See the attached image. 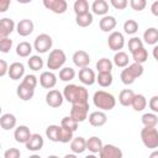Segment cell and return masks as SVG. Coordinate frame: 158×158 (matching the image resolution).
<instances>
[{
    "mask_svg": "<svg viewBox=\"0 0 158 158\" xmlns=\"http://www.w3.org/2000/svg\"><path fill=\"white\" fill-rule=\"evenodd\" d=\"M63 96H64V100H67L72 105H74V104H85V102H88L89 93L81 85L68 84L63 89Z\"/></svg>",
    "mask_w": 158,
    "mask_h": 158,
    "instance_id": "cell-1",
    "label": "cell"
},
{
    "mask_svg": "<svg viewBox=\"0 0 158 158\" xmlns=\"http://www.w3.org/2000/svg\"><path fill=\"white\" fill-rule=\"evenodd\" d=\"M93 102L98 109H100V111H110L115 107L116 99L112 94L105 90H98L93 95Z\"/></svg>",
    "mask_w": 158,
    "mask_h": 158,
    "instance_id": "cell-2",
    "label": "cell"
},
{
    "mask_svg": "<svg viewBox=\"0 0 158 158\" xmlns=\"http://www.w3.org/2000/svg\"><path fill=\"white\" fill-rule=\"evenodd\" d=\"M65 60H67V56H65L63 49H59V48L53 49V51H51V53L47 58V68L51 72L57 70V69H62Z\"/></svg>",
    "mask_w": 158,
    "mask_h": 158,
    "instance_id": "cell-3",
    "label": "cell"
},
{
    "mask_svg": "<svg viewBox=\"0 0 158 158\" xmlns=\"http://www.w3.org/2000/svg\"><path fill=\"white\" fill-rule=\"evenodd\" d=\"M141 139L147 148H158V130L156 127H143L141 130Z\"/></svg>",
    "mask_w": 158,
    "mask_h": 158,
    "instance_id": "cell-4",
    "label": "cell"
},
{
    "mask_svg": "<svg viewBox=\"0 0 158 158\" xmlns=\"http://www.w3.org/2000/svg\"><path fill=\"white\" fill-rule=\"evenodd\" d=\"M53 41L52 37L47 33H41L35 38L33 42V48L38 52V53H46L52 48Z\"/></svg>",
    "mask_w": 158,
    "mask_h": 158,
    "instance_id": "cell-5",
    "label": "cell"
},
{
    "mask_svg": "<svg viewBox=\"0 0 158 158\" xmlns=\"http://www.w3.org/2000/svg\"><path fill=\"white\" fill-rule=\"evenodd\" d=\"M88 112H89V102L74 104V105H72L69 116H72L77 122H83L88 118Z\"/></svg>",
    "mask_w": 158,
    "mask_h": 158,
    "instance_id": "cell-6",
    "label": "cell"
},
{
    "mask_svg": "<svg viewBox=\"0 0 158 158\" xmlns=\"http://www.w3.org/2000/svg\"><path fill=\"white\" fill-rule=\"evenodd\" d=\"M107 44H109V48L111 51H115V52H120L123 46H125V37L121 32L118 31H114L110 33L109 38H107Z\"/></svg>",
    "mask_w": 158,
    "mask_h": 158,
    "instance_id": "cell-7",
    "label": "cell"
},
{
    "mask_svg": "<svg viewBox=\"0 0 158 158\" xmlns=\"http://www.w3.org/2000/svg\"><path fill=\"white\" fill-rule=\"evenodd\" d=\"M43 5L46 9L51 10L52 12L58 14V15L64 14L68 9V4L65 0H44Z\"/></svg>",
    "mask_w": 158,
    "mask_h": 158,
    "instance_id": "cell-8",
    "label": "cell"
},
{
    "mask_svg": "<svg viewBox=\"0 0 158 158\" xmlns=\"http://www.w3.org/2000/svg\"><path fill=\"white\" fill-rule=\"evenodd\" d=\"M63 100H64L63 93H60L59 90L52 89V90H49L46 94V102L51 107H59V106H62Z\"/></svg>",
    "mask_w": 158,
    "mask_h": 158,
    "instance_id": "cell-9",
    "label": "cell"
},
{
    "mask_svg": "<svg viewBox=\"0 0 158 158\" xmlns=\"http://www.w3.org/2000/svg\"><path fill=\"white\" fill-rule=\"evenodd\" d=\"M123 153L121 148L114 144H104L99 153V158H122Z\"/></svg>",
    "mask_w": 158,
    "mask_h": 158,
    "instance_id": "cell-10",
    "label": "cell"
},
{
    "mask_svg": "<svg viewBox=\"0 0 158 158\" xmlns=\"http://www.w3.org/2000/svg\"><path fill=\"white\" fill-rule=\"evenodd\" d=\"M40 84L44 89H53L57 84V75L51 70L43 72L40 75Z\"/></svg>",
    "mask_w": 158,
    "mask_h": 158,
    "instance_id": "cell-11",
    "label": "cell"
},
{
    "mask_svg": "<svg viewBox=\"0 0 158 158\" xmlns=\"http://www.w3.org/2000/svg\"><path fill=\"white\" fill-rule=\"evenodd\" d=\"M32 133L30 132V128L25 125H21V126H17L15 128V132H14V138L16 142L19 143H23L26 144L28 142V139L31 138Z\"/></svg>",
    "mask_w": 158,
    "mask_h": 158,
    "instance_id": "cell-12",
    "label": "cell"
},
{
    "mask_svg": "<svg viewBox=\"0 0 158 158\" xmlns=\"http://www.w3.org/2000/svg\"><path fill=\"white\" fill-rule=\"evenodd\" d=\"M90 60H91V59H90V56H89L85 51H83V49L77 51V52H74V54H73V63H74L78 68H80V69L86 68V67L89 65Z\"/></svg>",
    "mask_w": 158,
    "mask_h": 158,
    "instance_id": "cell-13",
    "label": "cell"
},
{
    "mask_svg": "<svg viewBox=\"0 0 158 158\" xmlns=\"http://www.w3.org/2000/svg\"><path fill=\"white\" fill-rule=\"evenodd\" d=\"M33 28H35V25L31 20L28 19H23V20H20L19 23L16 25V31L20 36L22 37H26V36H30L32 32H33Z\"/></svg>",
    "mask_w": 158,
    "mask_h": 158,
    "instance_id": "cell-14",
    "label": "cell"
},
{
    "mask_svg": "<svg viewBox=\"0 0 158 158\" xmlns=\"http://www.w3.org/2000/svg\"><path fill=\"white\" fill-rule=\"evenodd\" d=\"M78 77H79V80H80L84 85H93V84L96 81L95 72H94L93 69H90L89 67L80 69Z\"/></svg>",
    "mask_w": 158,
    "mask_h": 158,
    "instance_id": "cell-15",
    "label": "cell"
},
{
    "mask_svg": "<svg viewBox=\"0 0 158 158\" xmlns=\"http://www.w3.org/2000/svg\"><path fill=\"white\" fill-rule=\"evenodd\" d=\"M15 30V22L10 17H4L0 21V38H6Z\"/></svg>",
    "mask_w": 158,
    "mask_h": 158,
    "instance_id": "cell-16",
    "label": "cell"
},
{
    "mask_svg": "<svg viewBox=\"0 0 158 158\" xmlns=\"http://www.w3.org/2000/svg\"><path fill=\"white\" fill-rule=\"evenodd\" d=\"M9 77L12 80H19L25 75V65L20 62H14L9 67Z\"/></svg>",
    "mask_w": 158,
    "mask_h": 158,
    "instance_id": "cell-17",
    "label": "cell"
},
{
    "mask_svg": "<svg viewBox=\"0 0 158 158\" xmlns=\"http://www.w3.org/2000/svg\"><path fill=\"white\" fill-rule=\"evenodd\" d=\"M43 144H44V139H43V137H42L40 133H32L31 138L28 139V142H27L25 146H26V148H27L28 151L37 152V151L42 149Z\"/></svg>",
    "mask_w": 158,
    "mask_h": 158,
    "instance_id": "cell-18",
    "label": "cell"
},
{
    "mask_svg": "<svg viewBox=\"0 0 158 158\" xmlns=\"http://www.w3.org/2000/svg\"><path fill=\"white\" fill-rule=\"evenodd\" d=\"M107 121V116L104 111H93L89 115V123L94 127H101L106 123Z\"/></svg>",
    "mask_w": 158,
    "mask_h": 158,
    "instance_id": "cell-19",
    "label": "cell"
},
{
    "mask_svg": "<svg viewBox=\"0 0 158 158\" xmlns=\"http://www.w3.org/2000/svg\"><path fill=\"white\" fill-rule=\"evenodd\" d=\"M16 94H17V96H19L21 100L28 101V100H31V99L33 98V95H35V89H32V88L25 85L23 83H21V84L17 86V89H16Z\"/></svg>",
    "mask_w": 158,
    "mask_h": 158,
    "instance_id": "cell-20",
    "label": "cell"
},
{
    "mask_svg": "<svg viewBox=\"0 0 158 158\" xmlns=\"http://www.w3.org/2000/svg\"><path fill=\"white\" fill-rule=\"evenodd\" d=\"M117 25V21L114 16H110V15H106L104 17H101L100 22H99V26H100V30L104 31V32H110L112 31Z\"/></svg>",
    "mask_w": 158,
    "mask_h": 158,
    "instance_id": "cell-21",
    "label": "cell"
},
{
    "mask_svg": "<svg viewBox=\"0 0 158 158\" xmlns=\"http://www.w3.org/2000/svg\"><path fill=\"white\" fill-rule=\"evenodd\" d=\"M0 126L5 131L15 128L16 127V117H15V115L9 114V112L1 115V117H0Z\"/></svg>",
    "mask_w": 158,
    "mask_h": 158,
    "instance_id": "cell-22",
    "label": "cell"
},
{
    "mask_svg": "<svg viewBox=\"0 0 158 158\" xmlns=\"http://www.w3.org/2000/svg\"><path fill=\"white\" fill-rule=\"evenodd\" d=\"M70 149L74 154H80L86 149V139L84 137H74L70 142Z\"/></svg>",
    "mask_w": 158,
    "mask_h": 158,
    "instance_id": "cell-23",
    "label": "cell"
},
{
    "mask_svg": "<svg viewBox=\"0 0 158 158\" xmlns=\"http://www.w3.org/2000/svg\"><path fill=\"white\" fill-rule=\"evenodd\" d=\"M91 10L95 15H99V16L104 17L109 12V4L105 0H95L91 4Z\"/></svg>",
    "mask_w": 158,
    "mask_h": 158,
    "instance_id": "cell-24",
    "label": "cell"
},
{
    "mask_svg": "<svg viewBox=\"0 0 158 158\" xmlns=\"http://www.w3.org/2000/svg\"><path fill=\"white\" fill-rule=\"evenodd\" d=\"M102 147H104V144H102L101 138H99L96 136H93L89 139H86V149L90 151L94 154L95 153H100V151H101Z\"/></svg>",
    "mask_w": 158,
    "mask_h": 158,
    "instance_id": "cell-25",
    "label": "cell"
},
{
    "mask_svg": "<svg viewBox=\"0 0 158 158\" xmlns=\"http://www.w3.org/2000/svg\"><path fill=\"white\" fill-rule=\"evenodd\" d=\"M135 95H136V94H135L131 89H123V90L120 91L118 101H120V104H121L122 106H131Z\"/></svg>",
    "mask_w": 158,
    "mask_h": 158,
    "instance_id": "cell-26",
    "label": "cell"
},
{
    "mask_svg": "<svg viewBox=\"0 0 158 158\" xmlns=\"http://www.w3.org/2000/svg\"><path fill=\"white\" fill-rule=\"evenodd\" d=\"M60 130L62 127L58 125H51L46 128V136L52 142H59L60 139Z\"/></svg>",
    "mask_w": 158,
    "mask_h": 158,
    "instance_id": "cell-27",
    "label": "cell"
},
{
    "mask_svg": "<svg viewBox=\"0 0 158 158\" xmlns=\"http://www.w3.org/2000/svg\"><path fill=\"white\" fill-rule=\"evenodd\" d=\"M128 62H130V58H128V54L123 51H120V52H116L115 56H114V64L118 68H126L128 67Z\"/></svg>",
    "mask_w": 158,
    "mask_h": 158,
    "instance_id": "cell-28",
    "label": "cell"
},
{
    "mask_svg": "<svg viewBox=\"0 0 158 158\" xmlns=\"http://www.w3.org/2000/svg\"><path fill=\"white\" fill-rule=\"evenodd\" d=\"M143 40L147 44H157L158 42V30L156 27H149L143 32Z\"/></svg>",
    "mask_w": 158,
    "mask_h": 158,
    "instance_id": "cell-29",
    "label": "cell"
},
{
    "mask_svg": "<svg viewBox=\"0 0 158 158\" xmlns=\"http://www.w3.org/2000/svg\"><path fill=\"white\" fill-rule=\"evenodd\" d=\"M31 52H32V46L26 41H22L16 46V54L19 57H22V58L31 57Z\"/></svg>",
    "mask_w": 158,
    "mask_h": 158,
    "instance_id": "cell-30",
    "label": "cell"
},
{
    "mask_svg": "<svg viewBox=\"0 0 158 158\" xmlns=\"http://www.w3.org/2000/svg\"><path fill=\"white\" fill-rule=\"evenodd\" d=\"M131 106L133 107L135 111H143L147 106V99L144 95L142 94H136L133 98V101L131 104Z\"/></svg>",
    "mask_w": 158,
    "mask_h": 158,
    "instance_id": "cell-31",
    "label": "cell"
},
{
    "mask_svg": "<svg viewBox=\"0 0 158 158\" xmlns=\"http://www.w3.org/2000/svg\"><path fill=\"white\" fill-rule=\"evenodd\" d=\"M114 63L109 58H101L96 62V69L98 73H111Z\"/></svg>",
    "mask_w": 158,
    "mask_h": 158,
    "instance_id": "cell-32",
    "label": "cell"
},
{
    "mask_svg": "<svg viewBox=\"0 0 158 158\" xmlns=\"http://www.w3.org/2000/svg\"><path fill=\"white\" fill-rule=\"evenodd\" d=\"M141 121L144 127H156L158 123V116L154 112H147L142 115Z\"/></svg>",
    "mask_w": 158,
    "mask_h": 158,
    "instance_id": "cell-33",
    "label": "cell"
},
{
    "mask_svg": "<svg viewBox=\"0 0 158 158\" xmlns=\"http://www.w3.org/2000/svg\"><path fill=\"white\" fill-rule=\"evenodd\" d=\"M75 16H80V15H85L89 12V2L86 0H77L73 5Z\"/></svg>",
    "mask_w": 158,
    "mask_h": 158,
    "instance_id": "cell-34",
    "label": "cell"
},
{
    "mask_svg": "<svg viewBox=\"0 0 158 158\" xmlns=\"http://www.w3.org/2000/svg\"><path fill=\"white\" fill-rule=\"evenodd\" d=\"M112 80H114V78H112V74L111 73H99L98 77H96L98 84L100 86H102V88L110 86L112 84Z\"/></svg>",
    "mask_w": 158,
    "mask_h": 158,
    "instance_id": "cell-35",
    "label": "cell"
},
{
    "mask_svg": "<svg viewBox=\"0 0 158 158\" xmlns=\"http://www.w3.org/2000/svg\"><path fill=\"white\" fill-rule=\"evenodd\" d=\"M27 64H28L30 69H32V70H35V72L41 70V69L43 68V65H44L43 59H42L40 56H31L30 59L27 60Z\"/></svg>",
    "mask_w": 158,
    "mask_h": 158,
    "instance_id": "cell-36",
    "label": "cell"
},
{
    "mask_svg": "<svg viewBox=\"0 0 158 158\" xmlns=\"http://www.w3.org/2000/svg\"><path fill=\"white\" fill-rule=\"evenodd\" d=\"M93 14L88 12L85 15H80V16H75V23L79 27H88L93 23Z\"/></svg>",
    "mask_w": 158,
    "mask_h": 158,
    "instance_id": "cell-37",
    "label": "cell"
},
{
    "mask_svg": "<svg viewBox=\"0 0 158 158\" xmlns=\"http://www.w3.org/2000/svg\"><path fill=\"white\" fill-rule=\"evenodd\" d=\"M132 58H133L135 63L143 64L148 59V52H147V49L144 47H142V48H139V49H137V51H135L132 53Z\"/></svg>",
    "mask_w": 158,
    "mask_h": 158,
    "instance_id": "cell-38",
    "label": "cell"
},
{
    "mask_svg": "<svg viewBox=\"0 0 158 158\" xmlns=\"http://www.w3.org/2000/svg\"><path fill=\"white\" fill-rule=\"evenodd\" d=\"M75 78V70L70 67H64L59 70V79L62 81H70Z\"/></svg>",
    "mask_w": 158,
    "mask_h": 158,
    "instance_id": "cell-39",
    "label": "cell"
},
{
    "mask_svg": "<svg viewBox=\"0 0 158 158\" xmlns=\"http://www.w3.org/2000/svg\"><path fill=\"white\" fill-rule=\"evenodd\" d=\"M126 69L130 72V74L135 78V79H137V78H139L142 74H143V70H144V68H143V65L142 64H139V63H132V64H130L128 67H126Z\"/></svg>",
    "mask_w": 158,
    "mask_h": 158,
    "instance_id": "cell-40",
    "label": "cell"
},
{
    "mask_svg": "<svg viewBox=\"0 0 158 158\" xmlns=\"http://www.w3.org/2000/svg\"><path fill=\"white\" fill-rule=\"evenodd\" d=\"M78 123H79V122H77L72 116H65V117H63L62 121H60V126H62V127L68 128V130H70V131H73V132L77 131Z\"/></svg>",
    "mask_w": 158,
    "mask_h": 158,
    "instance_id": "cell-41",
    "label": "cell"
},
{
    "mask_svg": "<svg viewBox=\"0 0 158 158\" xmlns=\"http://www.w3.org/2000/svg\"><path fill=\"white\" fill-rule=\"evenodd\" d=\"M123 31L127 35H135L138 31V23L135 20H126L123 23Z\"/></svg>",
    "mask_w": 158,
    "mask_h": 158,
    "instance_id": "cell-42",
    "label": "cell"
},
{
    "mask_svg": "<svg viewBox=\"0 0 158 158\" xmlns=\"http://www.w3.org/2000/svg\"><path fill=\"white\" fill-rule=\"evenodd\" d=\"M142 47H143V42H142V40L139 37H132L128 41V51L131 53H133L135 51H137V49H139Z\"/></svg>",
    "mask_w": 158,
    "mask_h": 158,
    "instance_id": "cell-43",
    "label": "cell"
},
{
    "mask_svg": "<svg viewBox=\"0 0 158 158\" xmlns=\"http://www.w3.org/2000/svg\"><path fill=\"white\" fill-rule=\"evenodd\" d=\"M62 127V126H60ZM73 131H70V130H68V128H64V127H62V130H60V139H59V142H62V143H68V142H72L73 141Z\"/></svg>",
    "mask_w": 158,
    "mask_h": 158,
    "instance_id": "cell-44",
    "label": "cell"
},
{
    "mask_svg": "<svg viewBox=\"0 0 158 158\" xmlns=\"http://www.w3.org/2000/svg\"><path fill=\"white\" fill-rule=\"evenodd\" d=\"M21 83H23L25 85H27V86H30V88L35 89V88L37 86L38 79H37V77H36V75H33V74H27V75H25V77H23V79H22V81H21Z\"/></svg>",
    "mask_w": 158,
    "mask_h": 158,
    "instance_id": "cell-45",
    "label": "cell"
},
{
    "mask_svg": "<svg viewBox=\"0 0 158 158\" xmlns=\"http://www.w3.org/2000/svg\"><path fill=\"white\" fill-rule=\"evenodd\" d=\"M120 78H121V81H122L125 85H131V84H133V83H135V80H136V79L130 74V72H128L126 68L121 72Z\"/></svg>",
    "mask_w": 158,
    "mask_h": 158,
    "instance_id": "cell-46",
    "label": "cell"
},
{
    "mask_svg": "<svg viewBox=\"0 0 158 158\" xmlns=\"http://www.w3.org/2000/svg\"><path fill=\"white\" fill-rule=\"evenodd\" d=\"M11 47H12V40H10L9 37L0 38V52L9 53L10 49H11Z\"/></svg>",
    "mask_w": 158,
    "mask_h": 158,
    "instance_id": "cell-47",
    "label": "cell"
},
{
    "mask_svg": "<svg viewBox=\"0 0 158 158\" xmlns=\"http://www.w3.org/2000/svg\"><path fill=\"white\" fill-rule=\"evenodd\" d=\"M146 5H147V1L146 0H131L130 1V6L135 11H142V10H144Z\"/></svg>",
    "mask_w": 158,
    "mask_h": 158,
    "instance_id": "cell-48",
    "label": "cell"
},
{
    "mask_svg": "<svg viewBox=\"0 0 158 158\" xmlns=\"http://www.w3.org/2000/svg\"><path fill=\"white\" fill-rule=\"evenodd\" d=\"M21 153L17 148H9L4 153V158H20Z\"/></svg>",
    "mask_w": 158,
    "mask_h": 158,
    "instance_id": "cell-49",
    "label": "cell"
},
{
    "mask_svg": "<svg viewBox=\"0 0 158 158\" xmlns=\"http://www.w3.org/2000/svg\"><path fill=\"white\" fill-rule=\"evenodd\" d=\"M110 4H111L116 10H123V9H126L127 5H128L127 0H111Z\"/></svg>",
    "mask_w": 158,
    "mask_h": 158,
    "instance_id": "cell-50",
    "label": "cell"
},
{
    "mask_svg": "<svg viewBox=\"0 0 158 158\" xmlns=\"http://www.w3.org/2000/svg\"><path fill=\"white\" fill-rule=\"evenodd\" d=\"M148 106L149 109L154 112V114H158V95H154L149 99V102H148Z\"/></svg>",
    "mask_w": 158,
    "mask_h": 158,
    "instance_id": "cell-51",
    "label": "cell"
},
{
    "mask_svg": "<svg viewBox=\"0 0 158 158\" xmlns=\"http://www.w3.org/2000/svg\"><path fill=\"white\" fill-rule=\"evenodd\" d=\"M9 67L5 59H0V77H5L9 73Z\"/></svg>",
    "mask_w": 158,
    "mask_h": 158,
    "instance_id": "cell-52",
    "label": "cell"
},
{
    "mask_svg": "<svg viewBox=\"0 0 158 158\" xmlns=\"http://www.w3.org/2000/svg\"><path fill=\"white\" fill-rule=\"evenodd\" d=\"M10 4H11L10 0H0V12H5L10 6Z\"/></svg>",
    "mask_w": 158,
    "mask_h": 158,
    "instance_id": "cell-53",
    "label": "cell"
},
{
    "mask_svg": "<svg viewBox=\"0 0 158 158\" xmlns=\"http://www.w3.org/2000/svg\"><path fill=\"white\" fill-rule=\"evenodd\" d=\"M151 12H152L154 16H157V17H158V0H157V1H154V2L151 5Z\"/></svg>",
    "mask_w": 158,
    "mask_h": 158,
    "instance_id": "cell-54",
    "label": "cell"
},
{
    "mask_svg": "<svg viewBox=\"0 0 158 158\" xmlns=\"http://www.w3.org/2000/svg\"><path fill=\"white\" fill-rule=\"evenodd\" d=\"M152 54H153V58L156 59V62L158 63V44H156L153 47V51H152Z\"/></svg>",
    "mask_w": 158,
    "mask_h": 158,
    "instance_id": "cell-55",
    "label": "cell"
},
{
    "mask_svg": "<svg viewBox=\"0 0 158 158\" xmlns=\"http://www.w3.org/2000/svg\"><path fill=\"white\" fill-rule=\"evenodd\" d=\"M149 158H158V151H157V149H154V151L149 154Z\"/></svg>",
    "mask_w": 158,
    "mask_h": 158,
    "instance_id": "cell-56",
    "label": "cell"
},
{
    "mask_svg": "<svg viewBox=\"0 0 158 158\" xmlns=\"http://www.w3.org/2000/svg\"><path fill=\"white\" fill-rule=\"evenodd\" d=\"M63 158H78V157H77V154H74V153H69V154H65Z\"/></svg>",
    "mask_w": 158,
    "mask_h": 158,
    "instance_id": "cell-57",
    "label": "cell"
},
{
    "mask_svg": "<svg viewBox=\"0 0 158 158\" xmlns=\"http://www.w3.org/2000/svg\"><path fill=\"white\" fill-rule=\"evenodd\" d=\"M85 158H99V157H96V156H95L94 153H91V154H88V156H86Z\"/></svg>",
    "mask_w": 158,
    "mask_h": 158,
    "instance_id": "cell-58",
    "label": "cell"
},
{
    "mask_svg": "<svg viewBox=\"0 0 158 158\" xmlns=\"http://www.w3.org/2000/svg\"><path fill=\"white\" fill-rule=\"evenodd\" d=\"M28 158H42L41 156H38V154H32V156H30Z\"/></svg>",
    "mask_w": 158,
    "mask_h": 158,
    "instance_id": "cell-59",
    "label": "cell"
},
{
    "mask_svg": "<svg viewBox=\"0 0 158 158\" xmlns=\"http://www.w3.org/2000/svg\"><path fill=\"white\" fill-rule=\"evenodd\" d=\"M47 158H59L58 156H56V154H51V156H48Z\"/></svg>",
    "mask_w": 158,
    "mask_h": 158,
    "instance_id": "cell-60",
    "label": "cell"
}]
</instances>
